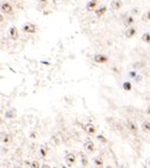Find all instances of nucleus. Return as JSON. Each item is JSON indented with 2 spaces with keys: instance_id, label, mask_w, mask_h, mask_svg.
Here are the masks:
<instances>
[{
  "instance_id": "1",
  "label": "nucleus",
  "mask_w": 150,
  "mask_h": 168,
  "mask_svg": "<svg viewBox=\"0 0 150 168\" xmlns=\"http://www.w3.org/2000/svg\"><path fill=\"white\" fill-rule=\"evenodd\" d=\"M65 161H66V163H67L68 167H72V166L76 163V154H75V153H71V152L66 153Z\"/></svg>"
},
{
  "instance_id": "2",
  "label": "nucleus",
  "mask_w": 150,
  "mask_h": 168,
  "mask_svg": "<svg viewBox=\"0 0 150 168\" xmlns=\"http://www.w3.org/2000/svg\"><path fill=\"white\" fill-rule=\"evenodd\" d=\"M83 130H85L86 133H88L89 136H93V135H95V132H97V127H95L94 125H92V123H86V125L83 126Z\"/></svg>"
},
{
  "instance_id": "3",
  "label": "nucleus",
  "mask_w": 150,
  "mask_h": 168,
  "mask_svg": "<svg viewBox=\"0 0 150 168\" xmlns=\"http://www.w3.org/2000/svg\"><path fill=\"white\" fill-rule=\"evenodd\" d=\"M83 147H85V149H86V152H88V153H93L94 151H95V146H94V143H93V141L92 139H86V142H85V145H83Z\"/></svg>"
},
{
  "instance_id": "4",
  "label": "nucleus",
  "mask_w": 150,
  "mask_h": 168,
  "mask_svg": "<svg viewBox=\"0 0 150 168\" xmlns=\"http://www.w3.org/2000/svg\"><path fill=\"white\" fill-rule=\"evenodd\" d=\"M24 31L25 33H29V34H34L36 31V25L31 24V22H27L24 25Z\"/></svg>"
},
{
  "instance_id": "5",
  "label": "nucleus",
  "mask_w": 150,
  "mask_h": 168,
  "mask_svg": "<svg viewBox=\"0 0 150 168\" xmlns=\"http://www.w3.org/2000/svg\"><path fill=\"white\" fill-rule=\"evenodd\" d=\"M127 128L134 135H136V132H138V126H136V123L133 121H127Z\"/></svg>"
},
{
  "instance_id": "6",
  "label": "nucleus",
  "mask_w": 150,
  "mask_h": 168,
  "mask_svg": "<svg viewBox=\"0 0 150 168\" xmlns=\"http://www.w3.org/2000/svg\"><path fill=\"white\" fill-rule=\"evenodd\" d=\"M94 61L97 62V63H104L108 61V57L105 55H102V54H97L94 56Z\"/></svg>"
},
{
  "instance_id": "7",
  "label": "nucleus",
  "mask_w": 150,
  "mask_h": 168,
  "mask_svg": "<svg viewBox=\"0 0 150 168\" xmlns=\"http://www.w3.org/2000/svg\"><path fill=\"white\" fill-rule=\"evenodd\" d=\"M9 33H10V37L12 39V40H18L19 39V33H18V29L15 26H11Z\"/></svg>"
},
{
  "instance_id": "8",
  "label": "nucleus",
  "mask_w": 150,
  "mask_h": 168,
  "mask_svg": "<svg viewBox=\"0 0 150 168\" xmlns=\"http://www.w3.org/2000/svg\"><path fill=\"white\" fill-rule=\"evenodd\" d=\"M2 10L4 12H6V14H11V12H12V8H11V5L9 3H3L2 4Z\"/></svg>"
},
{
  "instance_id": "9",
  "label": "nucleus",
  "mask_w": 150,
  "mask_h": 168,
  "mask_svg": "<svg viewBox=\"0 0 150 168\" xmlns=\"http://www.w3.org/2000/svg\"><path fill=\"white\" fill-rule=\"evenodd\" d=\"M97 4H98L97 0H91V2L86 5V9H87L88 11H93V10L95 9V6H97Z\"/></svg>"
},
{
  "instance_id": "10",
  "label": "nucleus",
  "mask_w": 150,
  "mask_h": 168,
  "mask_svg": "<svg viewBox=\"0 0 150 168\" xmlns=\"http://www.w3.org/2000/svg\"><path fill=\"white\" fill-rule=\"evenodd\" d=\"M122 5H123V3L120 2V0H113L112 4H111V9L112 10H118V9L122 8Z\"/></svg>"
},
{
  "instance_id": "11",
  "label": "nucleus",
  "mask_w": 150,
  "mask_h": 168,
  "mask_svg": "<svg viewBox=\"0 0 150 168\" xmlns=\"http://www.w3.org/2000/svg\"><path fill=\"white\" fill-rule=\"evenodd\" d=\"M135 34H136L135 28H129L128 30H125V37H128V39H130V37L135 36Z\"/></svg>"
},
{
  "instance_id": "12",
  "label": "nucleus",
  "mask_w": 150,
  "mask_h": 168,
  "mask_svg": "<svg viewBox=\"0 0 150 168\" xmlns=\"http://www.w3.org/2000/svg\"><path fill=\"white\" fill-rule=\"evenodd\" d=\"M142 130L145 133H150V122L149 121H145V122L142 123Z\"/></svg>"
},
{
  "instance_id": "13",
  "label": "nucleus",
  "mask_w": 150,
  "mask_h": 168,
  "mask_svg": "<svg viewBox=\"0 0 150 168\" xmlns=\"http://www.w3.org/2000/svg\"><path fill=\"white\" fill-rule=\"evenodd\" d=\"M107 11V8L105 6H101L99 9H97V10H95V15H97L98 18H101L102 15H104V12Z\"/></svg>"
},
{
  "instance_id": "14",
  "label": "nucleus",
  "mask_w": 150,
  "mask_h": 168,
  "mask_svg": "<svg viewBox=\"0 0 150 168\" xmlns=\"http://www.w3.org/2000/svg\"><path fill=\"white\" fill-rule=\"evenodd\" d=\"M94 164L97 166V167H99V168H102V167H103V159H102V157H101V156H98V157H94Z\"/></svg>"
},
{
  "instance_id": "15",
  "label": "nucleus",
  "mask_w": 150,
  "mask_h": 168,
  "mask_svg": "<svg viewBox=\"0 0 150 168\" xmlns=\"http://www.w3.org/2000/svg\"><path fill=\"white\" fill-rule=\"evenodd\" d=\"M142 40H143L144 43H146V44H150V33H145V34H143Z\"/></svg>"
},
{
  "instance_id": "16",
  "label": "nucleus",
  "mask_w": 150,
  "mask_h": 168,
  "mask_svg": "<svg viewBox=\"0 0 150 168\" xmlns=\"http://www.w3.org/2000/svg\"><path fill=\"white\" fill-rule=\"evenodd\" d=\"M2 141L4 142V143H9V142L11 141V136H10V135H4V136L2 137Z\"/></svg>"
},
{
  "instance_id": "17",
  "label": "nucleus",
  "mask_w": 150,
  "mask_h": 168,
  "mask_svg": "<svg viewBox=\"0 0 150 168\" xmlns=\"http://www.w3.org/2000/svg\"><path fill=\"white\" fill-rule=\"evenodd\" d=\"M14 116H15V111H14V110H10V111H8V112L5 113V117H6V118H12Z\"/></svg>"
},
{
  "instance_id": "18",
  "label": "nucleus",
  "mask_w": 150,
  "mask_h": 168,
  "mask_svg": "<svg viewBox=\"0 0 150 168\" xmlns=\"http://www.w3.org/2000/svg\"><path fill=\"white\" fill-rule=\"evenodd\" d=\"M123 88H124L125 90V91H130V90H132V84L130 82H124V84H123Z\"/></svg>"
},
{
  "instance_id": "19",
  "label": "nucleus",
  "mask_w": 150,
  "mask_h": 168,
  "mask_svg": "<svg viewBox=\"0 0 150 168\" xmlns=\"http://www.w3.org/2000/svg\"><path fill=\"white\" fill-rule=\"evenodd\" d=\"M134 22V19H133V16H128L127 19H125V21H124V24L125 25H132Z\"/></svg>"
},
{
  "instance_id": "20",
  "label": "nucleus",
  "mask_w": 150,
  "mask_h": 168,
  "mask_svg": "<svg viewBox=\"0 0 150 168\" xmlns=\"http://www.w3.org/2000/svg\"><path fill=\"white\" fill-rule=\"evenodd\" d=\"M30 167H31V168H41V166H40L38 161H32V162H31V164H30Z\"/></svg>"
},
{
  "instance_id": "21",
  "label": "nucleus",
  "mask_w": 150,
  "mask_h": 168,
  "mask_svg": "<svg viewBox=\"0 0 150 168\" xmlns=\"http://www.w3.org/2000/svg\"><path fill=\"white\" fill-rule=\"evenodd\" d=\"M47 5V0H38V6L42 9V8H45Z\"/></svg>"
},
{
  "instance_id": "22",
  "label": "nucleus",
  "mask_w": 150,
  "mask_h": 168,
  "mask_svg": "<svg viewBox=\"0 0 150 168\" xmlns=\"http://www.w3.org/2000/svg\"><path fill=\"white\" fill-rule=\"evenodd\" d=\"M143 20H144V21H150V11H148L146 14H144Z\"/></svg>"
},
{
  "instance_id": "23",
  "label": "nucleus",
  "mask_w": 150,
  "mask_h": 168,
  "mask_svg": "<svg viewBox=\"0 0 150 168\" xmlns=\"http://www.w3.org/2000/svg\"><path fill=\"white\" fill-rule=\"evenodd\" d=\"M46 154H47V151L45 149V147H41V156H42V158H46Z\"/></svg>"
},
{
  "instance_id": "24",
  "label": "nucleus",
  "mask_w": 150,
  "mask_h": 168,
  "mask_svg": "<svg viewBox=\"0 0 150 168\" xmlns=\"http://www.w3.org/2000/svg\"><path fill=\"white\" fill-rule=\"evenodd\" d=\"M129 76L132 77V79H134V80H135V77L138 76V74H136L135 71H130V72H129Z\"/></svg>"
},
{
  "instance_id": "25",
  "label": "nucleus",
  "mask_w": 150,
  "mask_h": 168,
  "mask_svg": "<svg viewBox=\"0 0 150 168\" xmlns=\"http://www.w3.org/2000/svg\"><path fill=\"white\" fill-rule=\"evenodd\" d=\"M97 138H98V139H99L101 142H103V143H107V139H105V138H104V137H103L102 135H99V136H98Z\"/></svg>"
},
{
  "instance_id": "26",
  "label": "nucleus",
  "mask_w": 150,
  "mask_h": 168,
  "mask_svg": "<svg viewBox=\"0 0 150 168\" xmlns=\"http://www.w3.org/2000/svg\"><path fill=\"white\" fill-rule=\"evenodd\" d=\"M145 168H150V158L146 159V163H145Z\"/></svg>"
},
{
  "instance_id": "27",
  "label": "nucleus",
  "mask_w": 150,
  "mask_h": 168,
  "mask_svg": "<svg viewBox=\"0 0 150 168\" xmlns=\"http://www.w3.org/2000/svg\"><path fill=\"white\" fill-rule=\"evenodd\" d=\"M41 168H50V166L48 164H42V166H41Z\"/></svg>"
},
{
  "instance_id": "28",
  "label": "nucleus",
  "mask_w": 150,
  "mask_h": 168,
  "mask_svg": "<svg viewBox=\"0 0 150 168\" xmlns=\"http://www.w3.org/2000/svg\"><path fill=\"white\" fill-rule=\"evenodd\" d=\"M146 115H149V116H150V106L146 108Z\"/></svg>"
},
{
  "instance_id": "29",
  "label": "nucleus",
  "mask_w": 150,
  "mask_h": 168,
  "mask_svg": "<svg viewBox=\"0 0 150 168\" xmlns=\"http://www.w3.org/2000/svg\"><path fill=\"white\" fill-rule=\"evenodd\" d=\"M30 136H31V138H36V135H35V133H34V132H32V133H31V135H30Z\"/></svg>"
},
{
  "instance_id": "30",
  "label": "nucleus",
  "mask_w": 150,
  "mask_h": 168,
  "mask_svg": "<svg viewBox=\"0 0 150 168\" xmlns=\"http://www.w3.org/2000/svg\"><path fill=\"white\" fill-rule=\"evenodd\" d=\"M2 21H3V16H2V15H0V22H2Z\"/></svg>"
},
{
  "instance_id": "31",
  "label": "nucleus",
  "mask_w": 150,
  "mask_h": 168,
  "mask_svg": "<svg viewBox=\"0 0 150 168\" xmlns=\"http://www.w3.org/2000/svg\"><path fill=\"white\" fill-rule=\"evenodd\" d=\"M119 168H127V167H125V166H120Z\"/></svg>"
},
{
  "instance_id": "32",
  "label": "nucleus",
  "mask_w": 150,
  "mask_h": 168,
  "mask_svg": "<svg viewBox=\"0 0 150 168\" xmlns=\"http://www.w3.org/2000/svg\"><path fill=\"white\" fill-rule=\"evenodd\" d=\"M0 122H2V118H0Z\"/></svg>"
}]
</instances>
